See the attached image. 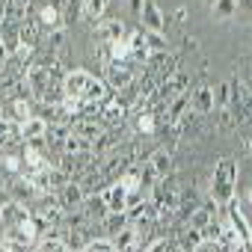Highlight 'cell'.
<instances>
[{"label":"cell","instance_id":"1","mask_svg":"<svg viewBox=\"0 0 252 252\" xmlns=\"http://www.w3.org/2000/svg\"><path fill=\"white\" fill-rule=\"evenodd\" d=\"M211 196L220 208H225L237 196V160L234 158H220L211 175Z\"/></svg>","mask_w":252,"mask_h":252},{"label":"cell","instance_id":"2","mask_svg":"<svg viewBox=\"0 0 252 252\" xmlns=\"http://www.w3.org/2000/svg\"><path fill=\"white\" fill-rule=\"evenodd\" d=\"M104 83L110 86V92H128L137 83V65L134 63H107V77Z\"/></svg>","mask_w":252,"mask_h":252},{"label":"cell","instance_id":"3","mask_svg":"<svg viewBox=\"0 0 252 252\" xmlns=\"http://www.w3.org/2000/svg\"><path fill=\"white\" fill-rule=\"evenodd\" d=\"M175 71H178V60H175V54H169V51H158V54H152V57L146 60V77H152L158 86L166 83Z\"/></svg>","mask_w":252,"mask_h":252},{"label":"cell","instance_id":"4","mask_svg":"<svg viewBox=\"0 0 252 252\" xmlns=\"http://www.w3.org/2000/svg\"><path fill=\"white\" fill-rule=\"evenodd\" d=\"M92 80H95V74H89L86 68H71V71L63 77V92H65V98L83 101L86 92H89V86H92Z\"/></svg>","mask_w":252,"mask_h":252},{"label":"cell","instance_id":"5","mask_svg":"<svg viewBox=\"0 0 252 252\" xmlns=\"http://www.w3.org/2000/svg\"><path fill=\"white\" fill-rule=\"evenodd\" d=\"M3 190H6V196H9L12 202H21V205H30V202L39 196V190L33 187V181L24 178V175H12V178H6Z\"/></svg>","mask_w":252,"mask_h":252},{"label":"cell","instance_id":"6","mask_svg":"<svg viewBox=\"0 0 252 252\" xmlns=\"http://www.w3.org/2000/svg\"><path fill=\"white\" fill-rule=\"evenodd\" d=\"M125 36H128V27H125L122 18H101V21L95 24V39H98L101 45H113V42H119V39H125Z\"/></svg>","mask_w":252,"mask_h":252},{"label":"cell","instance_id":"7","mask_svg":"<svg viewBox=\"0 0 252 252\" xmlns=\"http://www.w3.org/2000/svg\"><path fill=\"white\" fill-rule=\"evenodd\" d=\"M140 21H143V30H146V33H158V36H163V30H166V15L160 12V6L155 3V0H146V3H143Z\"/></svg>","mask_w":252,"mask_h":252},{"label":"cell","instance_id":"8","mask_svg":"<svg viewBox=\"0 0 252 252\" xmlns=\"http://www.w3.org/2000/svg\"><path fill=\"white\" fill-rule=\"evenodd\" d=\"M33 214H30V208L27 205H21V202H3L0 205V225L3 228H12V225H21V222H27Z\"/></svg>","mask_w":252,"mask_h":252},{"label":"cell","instance_id":"9","mask_svg":"<svg viewBox=\"0 0 252 252\" xmlns=\"http://www.w3.org/2000/svg\"><path fill=\"white\" fill-rule=\"evenodd\" d=\"M225 211H228V225L237 231V237L240 240H249L252 237V225H249V220H246V214H243V208H240V202L237 199H231L228 205H225Z\"/></svg>","mask_w":252,"mask_h":252},{"label":"cell","instance_id":"10","mask_svg":"<svg viewBox=\"0 0 252 252\" xmlns=\"http://www.w3.org/2000/svg\"><path fill=\"white\" fill-rule=\"evenodd\" d=\"M101 196H104V205H107L110 214H128V190H125L119 181H113Z\"/></svg>","mask_w":252,"mask_h":252},{"label":"cell","instance_id":"11","mask_svg":"<svg viewBox=\"0 0 252 252\" xmlns=\"http://www.w3.org/2000/svg\"><path fill=\"white\" fill-rule=\"evenodd\" d=\"M18 134H21V140L24 143H36V140H45L48 137V122L42 119V116H30L27 122H21L18 125Z\"/></svg>","mask_w":252,"mask_h":252},{"label":"cell","instance_id":"12","mask_svg":"<svg viewBox=\"0 0 252 252\" xmlns=\"http://www.w3.org/2000/svg\"><path fill=\"white\" fill-rule=\"evenodd\" d=\"M18 39H21V45H24V48H33V51H36V48L42 45V39H45V30L39 27V21H36V18H30V15H27V18L21 21V27H18Z\"/></svg>","mask_w":252,"mask_h":252},{"label":"cell","instance_id":"13","mask_svg":"<svg viewBox=\"0 0 252 252\" xmlns=\"http://www.w3.org/2000/svg\"><path fill=\"white\" fill-rule=\"evenodd\" d=\"M57 199H60V208H63V211H80V205H83L86 193L80 190V184H77V181H65Z\"/></svg>","mask_w":252,"mask_h":252},{"label":"cell","instance_id":"14","mask_svg":"<svg viewBox=\"0 0 252 252\" xmlns=\"http://www.w3.org/2000/svg\"><path fill=\"white\" fill-rule=\"evenodd\" d=\"M128 51H131V60L134 63H146L152 57L149 51V39H146V30H134L128 33Z\"/></svg>","mask_w":252,"mask_h":252},{"label":"cell","instance_id":"15","mask_svg":"<svg viewBox=\"0 0 252 252\" xmlns=\"http://www.w3.org/2000/svg\"><path fill=\"white\" fill-rule=\"evenodd\" d=\"M190 110H196L199 116L214 113V86H196V92L190 95Z\"/></svg>","mask_w":252,"mask_h":252},{"label":"cell","instance_id":"16","mask_svg":"<svg viewBox=\"0 0 252 252\" xmlns=\"http://www.w3.org/2000/svg\"><path fill=\"white\" fill-rule=\"evenodd\" d=\"M80 211H83L86 222H89V220H104V217L110 214V211H107V205H104V196H101V193L86 196V199H83V205H80Z\"/></svg>","mask_w":252,"mask_h":252},{"label":"cell","instance_id":"17","mask_svg":"<svg viewBox=\"0 0 252 252\" xmlns=\"http://www.w3.org/2000/svg\"><path fill=\"white\" fill-rule=\"evenodd\" d=\"M149 163H152V169L158 172L160 181L172 175V152H169V149H158V152L149 158Z\"/></svg>","mask_w":252,"mask_h":252},{"label":"cell","instance_id":"18","mask_svg":"<svg viewBox=\"0 0 252 252\" xmlns=\"http://www.w3.org/2000/svg\"><path fill=\"white\" fill-rule=\"evenodd\" d=\"M107 9H110V0H83V18L95 27L101 18H107Z\"/></svg>","mask_w":252,"mask_h":252},{"label":"cell","instance_id":"19","mask_svg":"<svg viewBox=\"0 0 252 252\" xmlns=\"http://www.w3.org/2000/svg\"><path fill=\"white\" fill-rule=\"evenodd\" d=\"M214 208H217V205H199V208H193V214L187 217V228L202 231L205 225H211V222H214Z\"/></svg>","mask_w":252,"mask_h":252},{"label":"cell","instance_id":"20","mask_svg":"<svg viewBox=\"0 0 252 252\" xmlns=\"http://www.w3.org/2000/svg\"><path fill=\"white\" fill-rule=\"evenodd\" d=\"M36 21H39V27H42V30H48V33L63 27V15H60L57 9H51L48 3H42V6H39V12H36Z\"/></svg>","mask_w":252,"mask_h":252},{"label":"cell","instance_id":"21","mask_svg":"<svg viewBox=\"0 0 252 252\" xmlns=\"http://www.w3.org/2000/svg\"><path fill=\"white\" fill-rule=\"evenodd\" d=\"M71 134H77L83 143L95 146V143L101 140V134H104V131H101V125H95V122H80V125H77V128H74Z\"/></svg>","mask_w":252,"mask_h":252},{"label":"cell","instance_id":"22","mask_svg":"<svg viewBox=\"0 0 252 252\" xmlns=\"http://www.w3.org/2000/svg\"><path fill=\"white\" fill-rule=\"evenodd\" d=\"M110 240H113V246H116L119 252H122V249H131V246L137 243V225H134V222H131V225H125V228L116 231Z\"/></svg>","mask_w":252,"mask_h":252},{"label":"cell","instance_id":"23","mask_svg":"<svg viewBox=\"0 0 252 252\" xmlns=\"http://www.w3.org/2000/svg\"><path fill=\"white\" fill-rule=\"evenodd\" d=\"M33 252H74L63 237H57V234H48V237H42L39 243H36V249Z\"/></svg>","mask_w":252,"mask_h":252},{"label":"cell","instance_id":"24","mask_svg":"<svg viewBox=\"0 0 252 252\" xmlns=\"http://www.w3.org/2000/svg\"><path fill=\"white\" fill-rule=\"evenodd\" d=\"M42 45H45V54H48V57H57V54H60V48L65 45V27L51 30V33L42 39Z\"/></svg>","mask_w":252,"mask_h":252},{"label":"cell","instance_id":"25","mask_svg":"<svg viewBox=\"0 0 252 252\" xmlns=\"http://www.w3.org/2000/svg\"><path fill=\"white\" fill-rule=\"evenodd\" d=\"M175 243H178V249H181V252H193V249L202 243V234H199L196 228H181V231H178V237H175Z\"/></svg>","mask_w":252,"mask_h":252},{"label":"cell","instance_id":"26","mask_svg":"<svg viewBox=\"0 0 252 252\" xmlns=\"http://www.w3.org/2000/svg\"><path fill=\"white\" fill-rule=\"evenodd\" d=\"M231 101V80H222L214 86V110H225Z\"/></svg>","mask_w":252,"mask_h":252},{"label":"cell","instance_id":"27","mask_svg":"<svg viewBox=\"0 0 252 252\" xmlns=\"http://www.w3.org/2000/svg\"><path fill=\"white\" fill-rule=\"evenodd\" d=\"M9 110H12V113H9L6 119H12V122H18V125H21V122H27V119L33 116V107H30V101H24V98H15Z\"/></svg>","mask_w":252,"mask_h":252},{"label":"cell","instance_id":"28","mask_svg":"<svg viewBox=\"0 0 252 252\" xmlns=\"http://www.w3.org/2000/svg\"><path fill=\"white\" fill-rule=\"evenodd\" d=\"M101 222H104V228H107L110 234H116V231H122L125 225H131V217H128V214H107Z\"/></svg>","mask_w":252,"mask_h":252},{"label":"cell","instance_id":"29","mask_svg":"<svg viewBox=\"0 0 252 252\" xmlns=\"http://www.w3.org/2000/svg\"><path fill=\"white\" fill-rule=\"evenodd\" d=\"M211 12L217 18H231V15H237V0H214Z\"/></svg>","mask_w":252,"mask_h":252},{"label":"cell","instance_id":"30","mask_svg":"<svg viewBox=\"0 0 252 252\" xmlns=\"http://www.w3.org/2000/svg\"><path fill=\"white\" fill-rule=\"evenodd\" d=\"M80 252H119V249L113 246V240H110V237H95V240H89Z\"/></svg>","mask_w":252,"mask_h":252},{"label":"cell","instance_id":"31","mask_svg":"<svg viewBox=\"0 0 252 252\" xmlns=\"http://www.w3.org/2000/svg\"><path fill=\"white\" fill-rule=\"evenodd\" d=\"M146 252H181V249H178V243L169 240V237H155L152 246H149Z\"/></svg>","mask_w":252,"mask_h":252},{"label":"cell","instance_id":"32","mask_svg":"<svg viewBox=\"0 0 252 252\" xmlns=\"http://www.w3.org/2000/svg\"><path fill=\"white\" fill-rule=\"evenodd\" d=\"M217 113V122H220V131H234L237 125H234V119H231V113H228V107L225 110H214Z\"/></svg>","mask_w":252,"mask_h":252},{"label":"cell","instance_id":"33","mask_svg":"<svg viewBox=\"0 0 252 252\" xmlns=\"http://www.w3.org/2000/svg\"><path fill=\"white\" fill-rule=\"evenodd\" d=\"M199 234H202V240H220V222L214 220V222H211V225H205Z\"/></svg>","mask_w":252,"mask_h":252},{"label":"cell","instance_id":"34","mask_svg":"<svg viewBox=\"0 0 252 252\" xmlns=\"http://www.w3.org/2000/svg\"><path fill=\"white\" fill-rule=\"evenodd\" d=\"M193 252H225V249H222V243H220V240H202Z\"/></svg>","mask_w":252,"mask_h":252},{"label":"cell","instance_id":"35","mask_svg":"<svg viewBox=\"0 0 252 252\" xmlns=\"http://www.w3.org/2000/svg\"><path fill=\"white\" fill-rule=\"evenodd\" d=\"M45 3H48L51 9H57L60 15H65V12H68V6H71V0H45Z\"/></svg>","mask_w":252,"mask_h":252},{"label":"cell","instance_id":"36","mask_svg":"<svg viewBox=\"0 0 252 252\" xmlns=\"http://www.w3.org/2000/svg\"><path fill=\"white\" fill-rule=\"evenodd\" d=\"M231 252H252V237H249V240H240Z\"/></svg>","mask_w":252,"mask_h":252},{"label":"cell","instance_id":"37","mask_svg":"<svg viewBox=\"0 0 252 252\" xmlns=\"http://www.w3.org/2000/svg\"><path fill=\"white\" fill-rule=\"evenodd\" d=\"M237 12H246V15H252V0H237Z\"/></svg>","mask_w":252,"mask_h":252},{"label":"cell","instance_id":"38","mask_svg":"<svg viewBox=\"0 0 252 252\" xmlns=\"http://www.w3.org/2000/svg\"><path fill=\"white\" fill-rule=\"evenodd\" d=\"M143 3H146V0H131V12L140 18V12H143Z\"/></svg>","mask_w":252,"mask_h":252},{"label":"cell","instance_id":"39","mask_svg":"<svg viewBox=\"0 0 252 252\" xmlns=\"http://www.w3.org/2000/svg\"><path fill=\"white\" fill-rule=\"evenodd\" d=\"M0 252H12V249H9V246H6L3 240H0Z\"/></svg>","mask_w":252,"mask_h":252},{"label":"cell","instance_id":"40","mask_svg":"<svg viewBox=\"0 0 252 252\" xmlns=\"http://www.w3.org/2000/svg\"><path fill=\"white\" fill-rule=\"evenodd\" d=\"M246 202H249V205H252V187H249V190H246Z\"/></svg>","mask_w":252,"mask_h":252},{"label":"cell","instance_id":"41","mask_svg":"<svg viewBox=\"0 0 252 252\" xmlns=\"http://www.w3.org/2000/svg\"><path fill=\"white\" fill-rule=\"evenodd\" d=\"M0 178H6V169H3V163H0Z\"/></svg>","mask_w":252,"mask_h":252},{"label":"cell","instance_id":"42","mask_svg":"<svg viewBox=\"0 0 252 252\" xmlns=\"http://www.w3.org/2000/svg\"><path fill=\"white\" fill-rule=\"evenodd\" d=\"M208 3H214V0H208Z\"/></svg>","mask_w":252,"mask_h":252}]
</instances>
